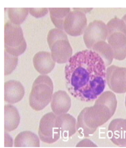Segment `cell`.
Returning a JSON list of instances; mask_svg holds the SVG:
<instances>
[{
    "mask_svg": "<svg viewBox=\"0 0 126 148\" xmlns=\"http://www.w3.org/2000/svg\"><path fill=\"white\" fill-rule=\"evenodd\" d=\"M28 8H9L7 14L10 21L17 25H20L25 21L29 14Z\"/></svg>",
    "mask_w": 126,
    "mask_h": 148,
    "instance_id": "obj_20",
    "label": "cell"
},
{
    "mask_svg": "<svg viewBox=\"0 0 126 148\" xmlns=\"http://www.w3.org/2000/svg\"><path fill=\"white\" fill-rule=\"evenodd\" d=\"M76 147H97V145L93 143L90 140L84 139L78 143Z\"/></svg>",
    "mask_w": 126,
    "mask_h": 148,
    "instance_id": "obj_24",
    "label": "cell"
},
{
    "mask_svg": "<svg viewBox=\"0 0 126 148\" xmlns=\"http://www.w3.org/2000/svg\"><path fill=\"white\" fill-rule=\"evenodd\" d=\"M5 74L7 75L11 74L16 67L18 63V56H12L5 51Z\"/></svg>",
    "mask_w": 126,
    "mask_h": 148,
    "instance_id": "obj_22",
    "label": "cell"
},
{
    "mask_svg": "<svg viewBox=\"0 0 126 148\" xmlns=\"http://www.w3.org/2000/svg\"><path fill=\"white\" fill-rule=\"evenodd\" d=\"M53 84L50 77L40 75L34 81L29 96L31 107L36 111L46 108L52 100Z\"/></svg>",
    "mask_w": 126,
    "mask_h": 148,
    "instance_id": "obj_4",
    "label": "cell"
},
{
    "mask_svg": "<svg viewBox=\"0 0 126 148\" xmlns=\"http://www.w3.org/2000/svg\"><path fill=\"white\" fill-rule=\"evenodd\" d=\"M109 139L118 146H126V119H116L110 123L108 128Z\"/></svg>",
    "mask_w": 126,
    "mask_h": 148,
    "instance_id": "obj_10",
    "label": "cell"
},
{
    "mask_svg": "<svg viewBox=\"0 0 126 148\" xmlns=\"http://www.w3.org/2000/svg\"><path fill=\"white\" fill-rule=\"evenodd\" d=\"M106 25L108 35L114 32H119L126 35V24L122 19L113 18L108 22Z\"/></svg>",
    "mask_w": 126,
    "mask_h": 148,
    "instance_id": "obj_21",
    "label": "cell"
},
{
    "mask_svg": "<svg viewBox=\"0 0 126 148\" xmlns=\"http://www.w3.org/2000/svg\"><path fill=\"white\" fill-rule=\"evenodd\" d=\"M55 62L51 53L46 51L37 52L33 58L34 67L37 72L43 75L49 74L52 71Z\"/></svg>",
    "mask_w": 126,
    "mask_h": 148,
    "instance_id": "obj_12",
    "label": "cell"
},
{
    "mask_svg": "<svg viewBox=\"0 0 126 148\" xmlns=\"http://www.w3.org/2000/svg\"><path fill=\"white\" fill-rule=\"evenodd\" d=\"M125 106H126V98H125Z\"/></svg>",
    "mask_w": 126,
    "mask_h": 148,
    "instance_id": "obj_27",
    "label": "cell"
},
{
    "mask_svg": "<svg viewBox=\"0 0 126 148\" xmlns=\"http://www.w3.org/2000/svg\"><path fill=\"white\" fill-rule=\"evenodd\" d=\"M29 10L30 14L37 18L44 17L49 10L47 8H29Z\"/></svg>",
    "mask_w": 126,
    "mask_h": 148,
    "instance_id": "obj_23",
    "label": "cell"
},
{
    "mask_svg": "<svg viewBox=\"0 0 126 148\" xmlns=\"http://www.w3.org/2000/svg\"><path fill=\"white\" fill-rule=\"evenodd\" d=\"M106 67L103 58L94 51L86 49L76 53L65 68L69 93L85 102L97 99L106 87Z\"/></svg>",
    "mask_w": 126,
    "mask_h": 148,
    "instance_id": "obj_1",
    "label": "cell"
},
{
    "mask_svg": "<svg viewBox=\"0 0 126 148\" xmlns=\"http://www.w3.org/2000/svg\"><path fill=\"white\" fill-rule=\"evenodd\" d=\"M38 133L40 140L44 143L52 144L58 141L61 135L59 115L53 112L44 115L40 120Z\"/></svg>",
    "mask_w": 126,
    "mask_h": 148,
    "instance_id": "obj_6",
    "label": "cell"
},
{
    "mask_svg": "<svg viewBox=\"0 0 126 148\" xmlns=\"http://www.w3.org/2000/svg\"><path fill=\"white\" fill-rule=\"evenodd\" d=\"M87 27L85 14L76 10L69 12L64 21V30L72 37H78L84 34Z\"/></svg>",
    "mask_w": 126,
    "mask_h": 148,
    "instance_id": "obj_7",
    "label": "cell"
},
{
    "mask_svg": "<svg viewBox=\"0 0 126 148\" xmlns=\"http://www.w3.org/2000/svg\"><path fill=\"white\" fill-rule=\"evenodd\" d=\"M61 123V136L63 138H68L72 136L77 130L76 119L69 114L59 115Z\"/></svg>",
    "mask_w": 126,
    "mask_h": 148,
    "instance_id": "obj_16",
    "label": "cell"
},
{
    "mask_svg": "<svg viewBox=\"0 0 126 148\" xmlns=\"http://www.w3.org/2000/svg\"><path fill=\"white\" fill-rule=\"evenodd\" d=\"M25 94V89L21 83L15 80H10L5 84V101L14 104L21 101Z\"/></svg>",
    "mask_w": 126,
    "mask_h": 148,
    "instance_id": "obj_13",
    "label": "cell"
},
{
    "mask_svg": "<svg viewBox=\"0 0 126 148\" xmlns=\"http://www.w3.org/2000/svg\"><path fill=\"white\" fill-rule=\"evenodd\" d=\"M51 20L57 28L64 30V21L70 8H49Z\"/></svg>",
    "mask_w": 126,
    "mask_h": 148,
    "instance_id": "obj_19",
    "label": "cell"
},
{
    "mask_svg": "<svg viewBox=\"0 0 126 148\" xmlns=\"http://www.w3.org/2000/svg\"><path fill=\"white\" fill-rule=\"evenodd\" d=\"M122 19H123V21H124L125 23H126V14H125L124 16H123V17H122Z\"/></svg>",
    "mask_w": 126,
    "mask_h": 148,
    "instance_id": "obj_26",
    "label": "cell"
},
{
    "mask_svg": "<svg viewBox=\"0 0 126 148\" xmlns=\"http://www.w3.org/2000/svg\"><path fill=\"white\" fill-rule=\"evenodd\" d=\"M108 35V27L103 21L94 20L87 26L83 34L86 47L92 49L95 44L99 41H106Z\"/></svg>",
    "mask_w": 126,
    "mask_h": 148,
    "instance_id": "obj_8",
    "label": "cell"
},
{
    "mask_svg": "<svg viewBox=\"0 0 126 148\" xmlns=\"http://www.w3.org/2000/svg\"><path fill=\"white\" fill-rule=\"evenodd\" d=\"M91 50L94 51L101 56L104 60L106 66H108L112 62L114 53L112 49L106 41H99L95 44Z\"/></svg>",
    "mask_w": 126,
    "mask_h": 148,
    "instance_id": "obj_18",
    "label": "cell"
},
{
    "mask_svg": "<svg viewBox=\"0 0 126 148\" xmlns=\"http://www.w3.org/2000/svg\"><path fill=\"white\" fill-rule=\"evenodd\" d=\"M15 147H39L40 139L37 135L29 131L19 133L14 140Z\"/></svg>",
    "mask_w": 126,
    "mask_h": 148,
    "instance_id": "obj_17",
    "label": "cell"
},
{
    "mask_svg": "<svg viewBox=\"0 0 126 148\" xmlns=\"http://www.w3.org/2000/svg\"><path fill=\"white\" fill-rule=\"evenodd\" d=\"M5 51L9 54L18 56L25 52L27 44L20 25L9 21L5 25Z\"/></svg>",
    "mask_w": 126,
    "mask_h": 148,
    "instance_id": "obj_5",
    "label": "cell"
},
{
    "mask_svg": "<svg viewBox=\"0 0 126 148\" xmlns=\"http://www.w3.org/2000/svg\"><path fill=\"white\" fill-rule=\"evenodd\" d=\"M73 10H78L82 12L84 14H86L91 12V10H92L93 8H74Z\"/></svg>",
    "mask_w": 126,
    "mask_h": 148,
    "instance_id": "obj_25",
    "label": "cell"
},
{
    "mask_svg": "<svg viewBox=\"0 0 126 148\" xmlns=\"http://www.w3.org/2000/svg\"><path fill=\"white\" fill-rule=\"evenodd\" d=\"M71 105V98L66 91L59 90L53 94L51 107L56 114L60 115L67 113Z\"/></svg>",
    "mask_w": 126,
    "mask_h": 148,
    "instance_id": "obj_14",
    "label": "cell"
},
{
    "mask_svg": "<svg viewBox=\"0 0 126 148\" xmlns=\"http://www.w3.org/2000/svg\"><path fill=\"white\" fill-rule=\"evenodd\" d=\"M108 43L111 46L114 58L123 60L126 58V35L123 33L114 32L108 35Z\"/></svg>",
    "mask_w": 126,
    "mask_h": 148,
    "instance_id": "obj_11",
    "label": "cell"
},
{
    "mask_svg": "<svg viewBox=\"0 0 126 148\" xmlns=\"http://www.w3.org/2000/svg\"><path fill=\"white\" fill-rule=\"evenodd\" d=\"M47 41L52 58L56 62H68L72 56V49L66 32L59 29H52L47 34Z\"/></svg>",
    "mask_w": 126,
    "mask_h": 148,
    "instance_id": "obj_3",
    "label": "cell"
},
{
    "mask_svg": "<svg viewBox=\"0 0 126 148\" xmlns=\"http://www.w3.org/2000/svg\"><path fill=\"white\" fill-rule=\"evenodd\" d=\"M117 101L114 93L110 91L101 94L94 105L84 108L78 117L77 130L87 137L94 133L98 127L106 123L116 110Z\"/></svg>",
    "mask_w": 126,
    "mask_h": 148,
    "instance_id": "obj_2",
    "label": "cell"
},
{
    "mask_svg": "<svg viewBox=\"0 0 126 148\" xmlns=\"http://www.w3.org/2000/svg\"><path fill=\"white\" fill-rule=\"evenodd\" d=\"M106 81L109 88L116 93L126 92V68L115 65L106 69Z\"/></svg>",
    "mask_w": 126,
    "mask_h": 148,
    "instance_id": "obj_9",
    "label": "cell"
},
{
    "mask_svg": "<svg viewBox=\"0 0 126 148\" xmlns=\"http://www.w3.org/2000/svg\"><path fill=\"white\" fill-rule=\"evenodd\" d=\"M20 117L18 111L12 105L5 106V130L10 132L16 130L20 123Z\"/></svg>",
    "mask_w": 126,
    "mask_h": 148,
    "instance_id": "obj_15",
    "label": "cell"
}]
</instances>
